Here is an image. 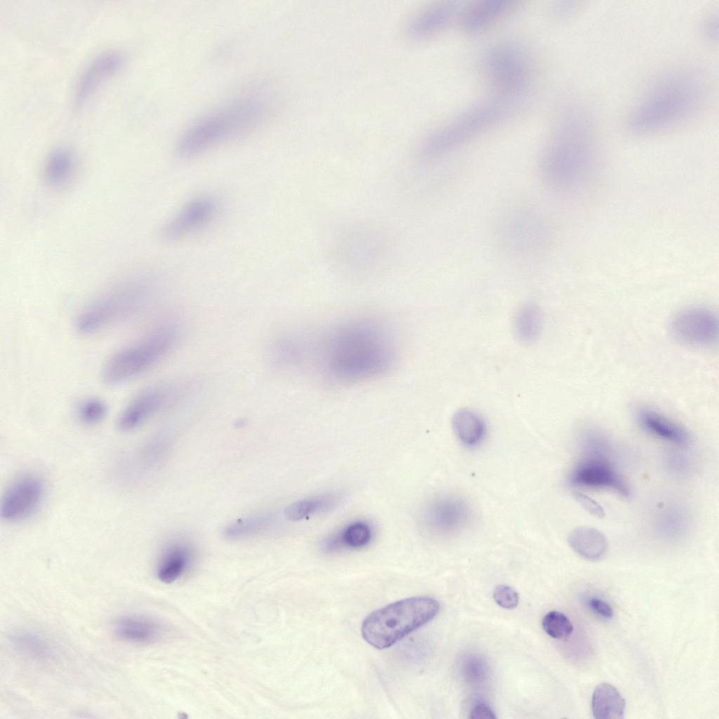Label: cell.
<instances>
[{
  "mask_svg": "<svg viewBox=\"0 0 719 719\" xmlns=\"http://www.w3.org/2000/svg\"><path fill=\"white\" fill-rule=\"evenodd\" d=\"M591 709L596 719H620L624 716L626 701L613 685L602 682L593 692Z\"/></svg>",
  "mask_w": 719,
  "mask_h": 719,
  "instance_id": "obj_27",
  "label": "cell"
},
{
  "mask_svg": "<svg viewBox=\"0 0 719 719\" xmlns=\"http://www.w3.org/2000/svg\"><path fill=\"white\" fill-rule=\"evenodd\" d=\"M589 606L592 610L605 619H611L613 616V610L611 606L605 601L599 598H591L589 600Z\"/></svg>",
  "mask_w": 719,
  "mask_h": 719,
  "instance_id": "obj_40",
  "label": "cell"
},
{
  "mask_svg": "<svg viewBox=\"0 0 719 719\" xmlns=\"http://www.w3.org/2000/svg\"><path fill=\"white\" fill-rule=\"evenodd\" d=\"M667 465L673 472L682 473L687 470L688 461L680 454H672L668 458Z\"/></svg>",
  "mask_w": 719,
  "mask_h": 719,
  "instance_id": "obj_42",
  "label": "cell"
},
{
  "mask_svg": "<svg viewBox=\"0 0 719 719\" xmlns=\"http://www.w3.org/2000/svg\"><path fill=\"white\" fill-rule=\"evenodd\" d=\"M541 624L546 634L560 640L569 638L574 631V626L569 618L558 611L548 612L543 616Z\"/></svg>",
  "mask_w": 719,
  "mask_h": 719,
  "instance_id": "obj_34",
  "label": "cell"
},
{
  "mask_svg": "<svg viewBox=\"0 0 719 719\" xmlns=\"http://www.w3.org/2000/svg\"><path fill=\"white\" fill-rule=\"evenodd\" d=\"M390 239L378 225L357 223L342 229L329 249L331 267L341 274L364 277L381 270L390 253Z\"/></svg>",
  "mask_w": 719,
  "mask_h": 719,
  "instance_id": "obj_6",
  "label": "cell"
},
{
  "mask_svg": "<svg viewBox=\"0 0 719 719\" xmlns=\"http://www.w3.org/2000/svg\"><path fill=\"white\" fill-rule=\"evenodd\" d=\"M543 324V315L536 303L526 302L515 312L514 333L521 343L530 344L536 342L541 336Z\"/></svg>",
  "mask_w": 719,
  "mask_h": 719,
  "instance_id": "obj_28",
  "label": "cell"
},
{
  "mask_svg": "<svg viewBox=\"0 0 719 719\" xmlns=\"http://www.w3.org/2000/svg\"><path fill=\"white\" fill-rule=\"evenodd\" d=\"M150 295L143 280H129L117 284L86 305L77 315L76 330L84 335L103 330L138 314Z\"/></svg>",
  "mask_w": 719,
  "mask_h": 719,
  "instance_id": "obj_8",
  "label": "cell"
},
{
  "mask_svg": "<svg viewBox=\"0 0 719 719\" xmlns=\"http://www.w3.org/2000/svg\"><path fill=\"white\" fill-rule=\"evenodd\" d=\"M123 64V57L117 51H107L97 55L84 70L75 89V103H85L100 86L117 71Z\"/></svg>",
  "mask_w": 719,
  "mask_h": 719,
  "instance_id": "obj_18",
  "label": "cell"
},
{
  "mask_svg": "<svg viewBox=\"0 0 719 719\" xmlns=\"http://www.w3.org/2000/svg\"><path fill=\"white\" fill-rule=\"evenodd\" d=\"M574 497L588 513L598 518L604 517L605 511L602 507L593 499L580 492H576Z\"/></svg>",
  "mask_w": 719,
  "mask_h": 719,
  "instance_id": "obj_38",
  "label": "cell"
},
{
  "mask_svg": "<svg viewBox=\"0 0 719 719\" xmlns=\"http://www.w3.org/2000/svg\"><path fill=\"white\" fill-rule=\"evenodd\" d=\"M342 494L328 492L297 501L284 510L285 517L292 521H298L313 515L331 510L340 503Z\"/></svg>",
  "mask_w": 719,
  "mask_h": 719,
  "instance_id": "obj_31",
  "label": "cell"
},
{
  "mask_svg": "<svg viewBox=\"0 0 719 719\" xmlns=\"http://www.w3.org/2000/svg\"><path fill=\"white\" fill-rule=\"evenodd\" d=\"M439 609V602L428 596L393 602L366 616L361 628L362 637L375 648L389 647L431 621Z\"/></svg>",
  "mask_w": 719,
  "mask_h": 719,
  "instance_id": "obj_7",
  "label": "cell"
},
{
  "mask_svg": "<svg viewBox=\"0 0 719 719\" xmlns=\"http://www.w3.org/2000/svg\"><path fill=\"white\" fill-rule=\"evenodd\" d=\"M324 342V371L334 380L353 382L385 370L393 360L388 336L368 321H357L338 327Z\"/></svg>",
  "mask_w": 719,
  "mask_h": 719,
  "instance_id": "obj_3",
  "label": "cell"
},
{
  "mask_svg": "<svg viewBox=\"0 0 719 719\" xmlns=\"http://www.w3.org/2000/svg\"><path fill=\"white\" fill-rule=\"evenodd\" d=\"M470 515V506L464 499L454 494H445L427 504L422 513V523L430 534L450 537L464 529Z\"/></svg>",
  "mask_w": 719,
  "mask_h": 719,
  "instance_id": "obj_12",
  "label": "cell"
},
{
  "mask_svg": "<svg viewBox=\"0 0 719 719\" xmlns=\"http://www.w3.org/2000/svg\"><path fill=\"white\" fill-rule=\"evenodd\" d=\"M494 235L500 249L519 259L539 255L548 241L544 218L527 205H515L503 211L496 222Z\"/></svg>",
  "mask_w": 719,
  "mask_h": 719,
  "instance_id": "obj_10",
  "label": "cell"
},
{
  "mask_svg": "<svg viewBox=\"0 0 719 719\" xmlns=\"http://www.w3.org/2000/svg\"><path fill=\"white\" fill-rule=\"evenodd\" d=\"M44 494L42 480L37 475H23L6 489L1 501V517L18 522L31 517L39 508Z\"/></svg>",
  "mask_w": 719,
  "mask_h": 719,
  "instance_id": "obj_13",
  "label": "cell"
},
{
  "mask_svg": "<svg viewBox=\"0 0 719 719\" xmlns=\"http://www.w3.org/2000/svg\"><path fill=\"white\" fill-rule=\"evenodd\" d=\"M15 650L21 656L37 662H51L57 655L54 646L44 637L29 631H17L10 637Z\"/></svg>",
  "mask_w": 719,
  "mask_h": 719,
  "instance_id": "obj_26",
  "label": "cell"
},
{
  "mask_svg": "<svg viewBox=\"0 0 719 719\" xmlns=\"http://www.w3.org/2000/svg\"><path fill=\"white\" fill-rule=\"evenodd\" d=\"M451 424L457 439L468 447L479 444L486 433V425L482 417L469 408L457 410L452 416Z\"/></svg>",
  "mask_w": 719,
  "mask_h": 719,
  "instance_id": "obj_29",
  "label": "cell"
},
{
  "mask_svg": "<svg viewBox=\"0 0 719 719\" xmlns=\"http://www.w3.org/2000/svg\"><path fill=\"white\" fill-rule=\"evenodd\" d=\"M670 331L678 342L693 346H709L718 337V319L712 311L690 308L679 312L671 321Z\"/></svg>",
  "mask_w": 719,
  "mask_h": 719,
  "instance_id": "obj_14",
  "label": "cell"
},
{
  "mask_svg": "<svg viewBox=\"0 0 719 719\" xmlns=\"http://www.w3.org/2000/svg\"><path fill=\"white\" fill-rule=\"evenodd\" d=\"M270 100L263 95H248L233 100L209 113L181 136L176 154L182 159L196 157L227 140L256 128L270 112Z\"/></svg>",
  "mask_w": 719,
  "mask_h": 719,
  "instance_id": "obj_4",
  "label": "cell"
},
{
  "mask_svg": "<svg viewBox=\"0 0 719 719\" xmlns=\"http://www.w3.org/2000/svg\"><path fill=\"white\" fill-rule=\"evenodd\" d=\"M595 127L576 108L564 110L543 152L539 176L549 188L562 193L583 190L598 161Z\"/></svg>",
  "mask_w": 719,
  "mask_h": 719,
  "instance_id": "obj_1",
  "label": "cell"
},
{
  "mask_svg": "<svg viewBox=\"0 0 719 719\" xmlns=\"http://www.w3.org/2000/svg\"><path fill=\"white\" fill-rule=\"evenodd\" d=\"M493 597L498 605L507 609L515 608L519 602L518 593L506 585L497 586L494 588Z\"/></svg>",
  "mask_w": 719,
  "mask_h": 719,
  "instance_id": "obj_37",
  "label": "cell"
},
{
  "mask_svg": "<svg viewBox=\"0 0 719 719\" xmlns=\"http://www.w3.org/2000/svg\"><path fill=\"white\" fill-rule=\"evenodd\" d=\"M718 30V16L711 15L704 22L702 25L703 37L708 41H713L717 39Z\"/></svg>",
  "mask_w": 719,
  "mask_h": 719,
  "instance_id": "obj_39",
  "label": "cell"
},
{
  "mask_svg": "<svg viewBox=\"0 0 719 719\" xmlns=\"http://www.w3.org/2000/svg\"><path fill=\"white\" fill-rule=\"evenodd\" d=\"M74 168L72 153L65 148L55 149L46 159L44 171L45 180L51 187H62L72 179Z\"/></svg>",
  "mask_w": 719,
  "mask_h": 719,
  "instance_id": "obj_32",
  "label": "cell"
},
{
  "mask_svg": "<svg viewBox=\"0 0 719 719\" xmlns=\"http://www.w3.org/2000/svg\"><path fill=\"white\" fill-rule=\"evenodd\" d=\"M176 339V329L168 325L119 348L103 365V381L108 385H117L143 374L170 350Z\"/></svg>",
  "mask_w": 719,
  "mask_h": 719,
  "instance_id": "obj_9",
  "label": "cell"
},
{
  "mask_svg": "<svg viewBox=\"0 0 719 719\" xmlns=\"http://www.w3.org/2000/svg\"><path fill=\"white\" fill-rule=\"evenodd\" d=\"M635 417L643 430L657 438L682 447L690 442V435L682 426L652 408L638 407Z\"/></svg>",
  "mask_w": 719,
  "mask_h": 719,
  "instance_id": "obj_22",
  "label": "cell"
},
{
  "mask_svg": "<svg viewBox=\"0 0 719 719\" xmlns=\"http://www.w3.org/2000/svg\"><path fill=\"white\" fill-rule=\"evenodd\" d=\"M270 515H262L239 520L227 525L223 532L227 539H235L251 536L266 528L272 522Z\"/></svg>",
  "mask_w": 719,
  "mask_h": 719,
  "instance_id": "obj_33",
  "label": "cell"
},
{
  "mask_svg": "<svg viewBox=\"0 0 719 719\" xmlns=\"http://www.w3.org/2000/svg\"><path fill=\"white\" fill-rule=\"evenodd\" d=\"M482 68L495 93L524 95L529 64L517 46L501 44L492 46L483 57Z\"/></svg>",
  "mask_w": 719,
  "mask_h": 719,
  "instance_id": "obj_11",
  "label": "cell"
},
{
  "mask_svg": "<svg viewBox=\"0 0 719 719\" xmlns=\"http://www.w3.org/2000/svg\"><path fill=\"white\" fill-rule=\"evenodd\" d=\"M463 7L456 1L435 4L416 15L409 22V34L424 38L445 27L455 17L461 15Z\"/></svg>",
  "mask_w": 719,
  "mask_h": 719,
  "instance_id": "obj_21",
  "label": "cell"
},
{
  "mask_svg": "<svg viewBox=\"0 0 719 719\" xmlns=\"http://www.w3.org/2000/svg\"><path fill=\"white\" fill-rule=\"evenodd\" d=\"M374 532L364 520H355L325 536L320 543L322 550L334 553L345 549H360L369 545Z\"/></svg>",
  "mask_w": 719,
  "mask_h": 719,
  "instance_id": "obj_23",
  "label": "cell"
},
{
  "mask_svg": "<svg viewBox=\"0 0 719 719\" xmlns=\"http://www.w3.org/2000/svg\"><path fill=\"white\" fill-rule=\"evenodd\" d=\"M523 98L495 93L428 135L418 147V157L433 161L456 150L515 112Z\"/></svg>",
  "mask_w": 719,
  "mask_h": 719,
  "instance_id": "obj_5",
  "label": "cell"
},
{
  "mask_svg": "<svg viewBox=\"0 0 719 719\" xmlns=\"http://www.w3.org/2000/svg\"><path fill=\"white\" fill-rule=\"evenodd\" d=\"M569 482L575 487L612 489L624 497L631 494L628 483L609 456H583L572 470Z\"/></svg>",
  "mask_w": 719,
  "mask_h": 719,
  "instance_id": "obj_16",
  "label": "cell"
},
{
  "mask_svg": "<svg viewBox=\"0 0 719 719\" xmlns=\"http://www.w3.org/2000/svg\"><path fill=\"white\" fill-rule=\"evenodd\" d=\"M192 562L190 549L184 545L173 544L167 547L158 560L156 574L166 584L180 580L189 571Z\"/></svg>",
  "mask_w": 719,
  "mask_h": 719,
  "instance_id": "obj_24",
  "label": "cell"
},
{
  "mask_svg": "<svg viewBox=\"0 0 719 719\" xmlns=\"http://www.w3.org/2000/svg\"><path fill=\"white\" fill-rule=\"evenodd\" d=\"M510 0H483L463 9L461 23L465 32L480 33L499 22L514 8Z\"/></svg>",
  "mask_w": 719,
  "mask_h": 719,
  "instance_id": "obj_19",
  "label": "cell"
},
{
  "mask_svg": "<svg viewBox=\"0 0 719 719\" xmlns=\"http://www.w3.org/2000/svg\"><path fill=\"white\" fill-rule=\"evenodd\" d=\"M112 633L119 640L148 645L164 640L169 628L160 619L142 614L129 613L119 616L112 624Z\"/></svg>",
  "mask_w": 719,
  "mask_h": 719,
  "instance_id": "obj_17",
  "label": "cell"
},
{
  "mask_svg": "<svg viewBox=\"0 0 719 719\" xmlns=\"http://www.w3.org/2000/svg\"><path fill=\"white\" fill-rule=\"evenodd\" d=\"M77 411L81 421L87 425H94L106 416L107 405L100 399L90 397L81 401Z\"/></svg>",
  "mask_w": 719,
  "mask_h": 719,
  "instance_id": "obj_35",
  "label": "cell"
},
{
  "mask_svg": "<svg viewBox=\"0 0 719 719\" xmlns=\"http://www.w3.org/2000/svg\"><path fill=\"white\" fill-rule=\"evenodd\" d=\"M218 202L212 196L202 195L190 200L168 222L161 230L162 237L178 241L206 226L217 216Z\"/></svg>",
  "mask_w": 719,
  "mask_h": 719,
  "instance_id": "obj_15",
  "label": "cell"
},
{
  "mask_svg": "<svg viewBox=\"0 0 719 719\" xmlns=\"http://www.w3.org/2000/svg\"><path fill=\"white\" fill-rule=\"evenodd\" d=\"M461 671L464 679L472 684L482 682L487 673L485 662L476 656L467 657L462 663Z\"/></svg>",
  "mask_w": 719,
  "mask_h": 719,
  "instance_id": "obj_36",
  "label": "cell"
},
{
  "mask_svg": "<svg viewBox=\"0 0 719 719\" xmlns=\"http://www.w3.org/2000/svg\"><path fill=\"white\" fill-rule=\"evenodd\" d=\"M568 543L581 558L589 561H598L606 555L608 541L597 529L581 527L574 529L568 536Z\"/></svg>",
  "mask_w": 719,
  "mask_h": 719,
  "instance_id": "obj_25",
  "label": "cell"
},
{
  "mask_svg": "<svg viewBox=\"0 0 719 719\" xmlns=\"http://www.w3.org/2000/svg\"><path fill=\"white\" fill-rule=\"evenodd\" d=\"M469 718L473 719L496 718V715L490 706L480 701L472 708Z\"/></svg>",
  "mask_w": 719,
  "mask_h": 719,
  "instance_id": "obj_41",
  "label": "cell"
},
{
  "mask_svg": "<svg viewBox=\"0 0 719 719\" xmlns=\"http://www.w3.org/2000/svg\"><path fill=\"white\" fill-rule=\"evenodd\" d=\"M654 525L660 536L675 540L685 535L690 526V518L683 508L676 504H668L657 511Z\"/></svg>",
  "mask_w": 719,
  "mask_h": 719,
  "instance_id": "obj_30",
  "label": "cell"
},
{
  "mask_svg": "<svg viewBox=\"0 0 719 719\" xmlns=\"http://www.w3.org/2000/svg\"><path fill=\"white\" fill-rule=\"evenodd\" d=\"M708 98V84L701 74L680 70L654 80L635 102L626 128L635 136L666 131L693 118Z\"/></svg>",
  "mask_w": 719,
  "mask_h": 719,
  "instance_id": "obj_2",
  "label": "cell"
},
{
  "mask_svg": "<svg viewBox=\"0 0 719 719\" xmlns=\"http://www.w3.org/2000/svg\"><path fill=\"white\" fill-rule=\"evenodd\" d=\"M166 393L161 387L147 388L138 394L121 412L117 426L124 432L138 428L163 404Z\"/></svg>",
  "mask_w": 719,
  "mask_h": 719,
  "instance_id": "obj_20",
  "label": "cell"
}]
</instances>
